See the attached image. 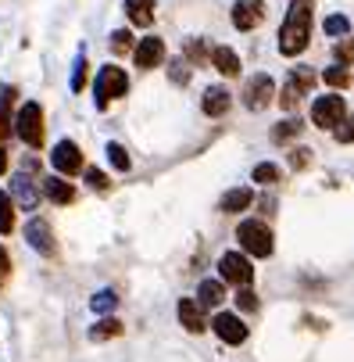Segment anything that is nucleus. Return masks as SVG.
I'll use <instances>...</instances> for the list:
<instances>
[{"instance_id":"1","label":"nucleus","mask_w":354,"mask_h":362,"mask_svg":"<svg viewBox=\"0 0 354 362\" xmlns=\"http://www.w3.org/2000/svg\"><path fill=\"white\" fill-rule=\"evenodd\" d=\"M312 8L315 0H290V11L283 18V29H279V54L293 58L308 47V36H312Z\"/></svg>"},{"instance_id":"2","label":"nucleus","mask_w":354,"mask_h":362,"mask_svg":"<svg viewBox=\"0 0 354 362\" xmlns=\"http://www.w3.org/2000/svg\"><path fill=\"white\" fill-rule=\"evenodd\" d=\"M236 240L243 247V255H255V258H269L272 255V230L262 223V219H243L240 230H236Z\"/></svg>"},{"instance_id":"3","label":"nucleus","mask_w":354,"mask_h":362,"mask_svg":"<svg viewBox=\"0 0 354 362\" xmlns=\"http://www.w3.org/2000/svg\"><path fill=\"white\" fill-rule=\"evenodd\" d=\"M126 90H129V79H126V72H122L118 65L100 69V72H97V86H93V93H97V108H108L115 97H126Z\"/></svg>"},{"instance_id":"4","label":"nucleus","mask_w":354,"mask_h":362,"mask_svg":"<svg viewBox=\"0 0 354 362\" xmlns=\"http://www.w3.org/2000/svg\"><path fill=\"white\" fill-rule=\"evenodd\" d=\"M15 133H18L22 144H29V147H39V144H43V108L36 105V100H29V105L18 108V115H15Z\"/></svg>"},{"instance_id":"5","label":"nucleus","mask_w":354,"mask_h":362,"mask_svg":"<svg viewBox=\"0 0 354 362\" xmlns=\"http://www.w3.org/2000/svg\"><path fill=\"white\" fill-rule=\"evenodd\" d=\"M219 273L233 287H250V280H255V266H250V258L240 255V251H226L219 258Z\"/></svg>"},{"instance_id":"6","label":"nucleus","mask_w":354,"mask_h":362,"mask_svg":"<svg viewBox=\"0 0 354 362\" xmlns=\"http://www.w3.org/2000/svg\"><path fill=\"white\" fill-rule=\"evenodd\" d=\"M343 119H347V105H343V97H336V93H326V97H319L312 105V122L319 129H336Z\"/></svg>"},{"instance_id":"7","label":"nucleus","mask_w":354,"mask_h":362,"mask_svg":"<svg viewBox=\"0 0 354 362\" xmlns=\"http://www.w3.org/2000/svg\"><path fill=\"white\" fill-rule=\"evenodd\" d=\"M312 83H315V72L312 69H293L290 79H286V86H283V93H279V105L286 112H297V105L305 100V93L312 90Z\"/></svg>"},{"instance_id":"8","label":"nucleus","mask_w":354,"mask_h":362,"mask_svg":"<svg viewBox=\"0 0 354 362\" xmlns=\"http://www.w3.org/2000/svg\"><path fill=\"white\" fill-rule=\"evenodd\" d=\"M272 97H276V83H272V76H250L247 79V86H243V105L250 108V112H265L269 105H272Z\"/></svg>"},{"instance_id":"9","label":"nucleus","mask_w":354,"mask_h":362,"mask_svg":"<svg viewBox=\"0 0 354 362\" xmlns=\"http://www.w3.org/2000/svg\"><path fill=\"white\" fill-rule=\"evenodd\" d=\"M50 162H54V169L61 176H75V173H83V151H79V144L61 140V144H54V151H50Z\"/></svg>"},{"instance_id":"10","label":"nucleus","mask_w":354,"mask_h":362,"mask_svg":"<svg viewBox=\"0 0 354 362\" xmlns=\"http://www.w3.org/2000/svg\"><path fill=\"white\" fill-rule=\"evenodd\" d=\"M262 22H265V4H262V0H236V4H233V25L240 33L258 29Z\"/></svg>"},{"instance_id":"11","label":"nucleus","mask_w":354,"mask_h":362,"mask_svg":"<svg viewBox=\"0 0 354 362\" xmlns=\"http://www.w3.org/2000/svg\"><path fill=\"white\" fill-rule=\"evenodd\" d=\"M212 330H215L219 341H226V344H243V341H247V327H243V320L233 316V313H219V316L212 320Z\"/></svg>"},{"instance_id":"12","label":"nucleus","mask_w":354,"mask_h":362,"mask_svg":"<svg viewBox=\"0 0 354 362\" xmlns=\"http://www.w3.org/2000/svg\"><path fill=\"white\" fill-rule=\"evenodd\" d=\"M133 58H136V65H140V69H158V65L165 62V43H161L158 36H147V40H140V43H136Z\"/></svg>"},{"instance_id":"13","label":"nucleus","mask_w":354,"mask_h":362,"mask_svg":"<svg viewBox=\"0 0 354 362\" xmlns=\"http://www.w3.org/2000/svg\"><path fill=\"white\" fill-rule=\"evenodd\" d=\"M25 240H29L39 255H54V233H50L47 219H29V226H25Z\"/></svg>"},{"instance_id":"14","label":"nucleus","mask_w":354,"mask_h":362,"mask_svg":"<svg viewBox=\"0 0 354 362\" xmlns=\"http://www.w3.org/2000/svg\"><path fill=\"white\" fill-rule=\"evenodd\" d=\"M39 190L47 194V201H54V204H72L75 201V187L65 180V176H47L39 183Z\"/></svg>"},{"instance_id":"15","label":"nucleus","mask_w":354,"mask_h":362,"mask_svg":"<svg viewBox=\"0 0 354 362\" xmlns=\"http://www.w3.org/2000/svg\"><path fill=\"white\" fill-rule=\"evenodd\" d=\"M179 323L190 330V334H200L208 323H205V308H200V301L197 298H183L179 301Z\"/></svg>"},{"instance_id":"16","label":"nucleus","mask_w":354,"mask_h":362,"mask_svg":"<svg viewBox=\"0 0 354 362\" xmlns=\"http://www.w3.org/2000/svg\"><path fill=\"white\" fill-rule=\"evenodd\" d=\"M229 105H233V97H229V90H226V86H212V90H205V100H200L205 115H212V119L226 115V112H229Z\"/></svg>"},{"instance_id":"17","label":"nucleus","mask_w":354,"mask_h":362,"mask_svg":"<svg viewBox=\"0 0 354 362\" xmlns=\"http://www.w3.org/2000/svg\"><path fill=\"white\" fill-rule=\"evenodd\" d=\"M250 201H255V194H250V187H233V190H226V194H222L219 209H222L226 216H236V212H243V209H247Z\"/></svg>"},{"instance_id":"18","label":"nucleus","mask_w":354,"mask_h":362,"mask_svg":"<svg viewBox=\"0 0 354 362\" xmlns=\"http://www.w3.org/2000/svg\"><path fill=\"white\" fill-rule=\"evenodd\" d=\"M126 15L133 25L147 29L150 22H154V0H126Z\"/></svg>"},{"instance_id":"19","label":"nucleus","mask_w":354,"mask_h":362,"mask_svg":"<svg viewBox=\"0 0 354 362\" xmlns=\"http://www.w3.org/2000/svg\"><path fill=\"white\" fill-rule=\"evenodd\" d=\"M197 301H200V308L222 305V301H226V284H222V280H205V284L197 287Z\"/></svg>"},{"instance_id":"20","label":"nucleus","mask_w":354,"mask_h":362,"mask_svg":"<svg viewBox=\"0 0 354 362\" xmlns=\"http://www.w3.org/2000/svg\"><path fill=\"white\" fill-rule=\"evenodd\" d=\"M11 190H15V201L22 204V209H36V201H39V190H36V183L22 173V176H15V183H11Z\"/></svg>"},{"instance_id":"21","label":"nucleus","mask_w":354,"mask_h":362,"mask_svg":"<svg viewBox=\"0 0 354 362\" xmlns=\"http://www.w3.org/2000/svg\"><path fill=\"white\" fill-rule=\"evenodd\" d=\"M208 58H212V65H215L222 76H240V58H236V50H229V47H215Z\"/></svg>"},{"instance_id":"22","label":"nucleus","mask_w":354,"mask_h":362,"mask_svg":"<svg viewBox=\"0 0 354 362\" xmlns=\"http://www.w3.org/2000/svg\"><path fill=\"white\" fill-rule=\"evenodd\" d=\"M15 122H11V90L8 93H0V144H4L11 136Z\"/></svg>"},{"instance_id":"23","label":"nucleus","mask_w":354,"mask_h":362,"mask_svg":"<svg viewBox=\"0 0 354 362\" xmlns=\"http://www.w3.org/2000/svg\"><path fill=\"white\" fill-rule=\"evenodd\" d=\"M11 230H15V204L4 190H0V233H11Z\"/></svg>"},{"instance_id":"24","label":"nucleus","mask_w":354,"mask_h":362,"mask_svg":"<svg viewBox=\"0 0 354 362\" xmlns=\"http://www.w3.org/2000/svg\"><path fill=\"white\" fill-rule=\"evenodd\" d=\"M118 334H122V323H118V320H100V323L90 330L93 341H108V337H118Z\"/></svg>"},{"instance_id":"25","label":"nucleus","mask_w":354,"mask_h":362,"mask_svg":"<svg viewBox=\"0 0 354 362\" xmlns=\"http://www.w3.org/2000/svg\"><path fill=\"white\" fill-rule=\"evenodd\" d=\"M333 58H336V65H354V40L350 36H340V43L333 47Z\"/></svg>"},{"instance_id":"26","label":"nucleus","mask_w":354,"mask_h":362,"mask_svg":"<svg viewBox=\"0 0 354 362\" xmlns=\"http://www.w3.org/2000/svg\"><path fill=\"white\" fill-rule=\"evenodd\" d=\"M108 162H111V165H115L118 173H129V165H133L122 144H108Z\"/></svg>"},{"instance_id":"27","label":"nucleus","mask_w":354,"mask_h":362,"mask_svg":"<svg viewBox=\"0 0 354 362\" xmlns=\"http://www.w3.org/2000/svg\"><path fill=\"white\" fill-rule=\"evenodd\" d=\"M326 86H333V90H343V86H350V72H347L343 65H333V69H326Z\"/></svg>"},{"instance_id":"28","label":"nucleus","mask_w":354,"mask_h":362,"mask_svg":"<svg viewBox=\"0 0 354 362\" xmlns=\"http://www.w3.org/2000/svg\"><path fill=\"white\" fill-rule=\"evenodd\" d=\"M93 313H111V308L118 305V294L115 291H100V294H93Z\"/></svg>"},{"instance_id":"29","label":"nucleus","mask_w":354,"mask_h":362,"mask_svg":"<svg viewBox=\"0 0 354 362\" xmlns=\"http://www.w3.org/2000/svg\"><path fill=\"white\" fill-rule=\"evenodd\" d=\"M300 129H305V126H300V119H286V122H279L276 129H272V140H290V136H297Z\"/></svg>"},{"instance_id":"30","label":"nucleus","mask_w":354,"mask_h":362,"mask_svg":"<svg viewBox=\"0 0 354 362\" xmlns=\"http://www.w3.org/2000/svg\"><path fill=\"white\" fill-rule=\"evenodd\" d=\"M255 183H279V169L272 165V162H262V165H255Z\"/></svg>"},{"instance_id":"31","label":"nucleus","mask_w":354,"mask_h":362,"mask_svg":"<svg viewBox=\"0 0 354 362\" xmlns=\"http://www.w3.org/2000/svg\"><path fill=\"white\" fill-rule=\"evenodd\" d=\"M236 305L243 308V313H255V308H258V294L250 287H236Z\"/></svg>"},{"instance_id":"32","label":"nucleus","mask_w":354,"mask_h":362,"mask_svg":"<svg viewBox=\"0 0 354 362\" xmlns=\"http://www.w3.org/2000/svg\"><path fill=\"white\" fill-rule=\"evenodd\" d=\"M347 33H350V22H347L343 15L326 18V36H347Z\"/></svg>"},{"instance_id":"33","label":"nucleus","mask_w":354,"mask_h":362,"mask_svg":"<svg viewBox=\"0 0 354 362\" xmlns=\"http://www.w3.org/2000/svg\"><path fill=\"white\" fill-rule=\"evenodd\" d=\"M111 50H115V54H129V50H133V36L126 29L111 33Z\"/></svg>"},{"instance_id":"34","label":"nucleus","mask_w":354,"mask_h":362,"mask_svg":"<svg viewBox=\"0 0 354 362\" xmlns=\"http://www.w3.org/2000/svg\"><path fill=\"white\" fill-rule=\"evenodd\" d=\"M290 165H293V169H308V165H312V151H308V147H293V151H290Z\"/></svg>"},{"instance_id":"35","label":"nucleus","mask_w":354,"mask_h":362,"mask_svg":"<svg viewBox=\"0 0 354 362\" xmlns=\"http://www.w3.org/2000/svg\"><path fill=\"white\" fill-rule=\"evenodd\" d=\"M333 133H336V140H340V144H354V119H343Z\"/></svg>"},{"instance_id":"36","label":"nucleus","mask_w":354,"mask_h":362,"mask_svg":"<svg viewBox=\"0 0 354 362\" xmlns=\"http://www.w3.org/2000/svg\"><path fill=\"white\" fill-rule=\"evenodd\" d=\"M86 183H90L93 190H108V176L100 173V169H86Z\"/></svg>"},{"instance_id":"37","label":"nucleus","mask_w":354,"mask_h":362,"mask_svg":"<svg viewBox=\"0 0 354 362\" xmlns=\"http://www.w3.org/2000/svg\"><path fill=\"white\" fill-rule=\"evenodd\" d=\"M83 86H86V58H79V62H75V76H72V90L79 93Z\"/></svg>"},{"instance_id":"38","label":"nucleus","mask_w":354,"mask_h":362,"mask_svg":"<svg viewBox=\"0 0 354 362\" xmlns=\"http://www.w3.org/2000/svg\"><path fill=\"white\" fill-rule=\"evenodd\" d=\"M172 79H176V83H186V79H190V72H186V62H183V58H179V62H172Z\"/></svg>"},{"instance_id":"39","label":"nucleus","mask_w":354,"mask_h":362,"mask_svg":"<svg viewBox=\"0 0 354 362\" xmlns=\"http://www.w3.org/2000/svg\"><path fill=\"white\" fill-rule=\"evenodd\" d=\"M190 58L193 62H205V43H200V40H190Z\"/></svg>"},{"instance_id":"40","label":"nucleus","mask_w":354,"mask_h":362,"mask_svg":"<svg viewBox=\"0 0 354 362\" xmlns=\"http://www.w3.org/2000/svg\"><path fill=\"white\" fill-rule=\"evenodd\" d=\"M11 273V258H8V251L0 247V276H8Z\"/></svg>"},{"instance_id":"41","label":"nucleus","mask_w":354,"mask_h":362,"mask_svg":"<svg viewBox=\"0 0 354 362\" xmlns=\"http://www.w3.org/2000/svg\"><path fill=\"white\" fill-rule=\"evenodd\" d=\"M4 173H8V151L0 147V176H4Z\"/></svg>"},{"instance_id":"42","label":"nucleus","mask_w":354,"mask_h":362,"mask_svg":"<svg viewBox=\"0 0 354 362\" xmlns=\"http://www.w3.org/2000/svg\"><path fill=\"white\" fill-rule=\"evenodd\" d=\"M0 284H4V276H0Z\"/></svg>"}]
</instances>
